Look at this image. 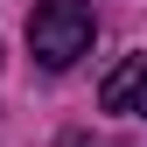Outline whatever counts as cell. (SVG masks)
Masks as SVG:
<instances>
[{
    "label": "cell",
    "instance_id": "obj_1",
    "mask_svg": "<svg viewBox=\"0 0 147 147\" xmlns=\"http://www.w3.org/2000/svg\"><path fill=\"white\" fill-rule=\"evenodd\" d=\"M91 42H98V14L84 0H42L28 14V49L42 70H70L77 56H91Z\"/></svg>",
    "mask_w": 147,
    "mask_h": 147
},
{
    "label": "cell",
    "instance_id": "obj_2",
    "mask_svg": "<svg viewBox=\"0 0 147 147\" xmlns=\"http://www.w3.org/2000/svg\"><path fill=\"white\" fill-rule=\"evenodd\" d=\"M98 105H105V112H140V119H147V49H133L119 70H105Z\"/></svg>",
    "mask_w": 147,
    "mask_h": 147
},
{
    "label": "cell",
    "instance_id": "obj_3",
    "mask_svg": "<svg viewBox=\"0 0 147 147\" xmlns=\"http://www.w3.org/2000/svg\"><path fill=\"white\" fill-rule=\"evenodd\" d=\"M56 147H98V140H91V133H63Z\"/></svg>",
    "mask_w": 147,
    "mask_h": 147
}]
</instances>
